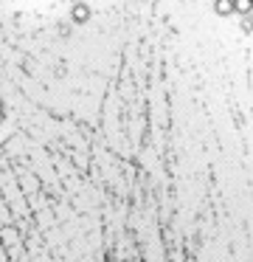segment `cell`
<instances>
[{"label": "cell", "instance_id": "cell-1", "mask_svg": "<svg viewBox=\"0 0 253 262\" xmlns=\"http://www.w3.org/2000/svg\"><path fill=\"white\" fill-rule=\"evenodd\" d=\"M234 14H239V17H250L253 14V0H234Z\"/></svg>", "mask_w": 253, "mask_h": 262}, {"label": "cell", "instance_id": "cell-2", "mask_svg": "<svg viewBox=\"0 0 253 262\" xmlns=\"http://www.w3.org/2000/svg\"><path fill=\"white\" fill-rule=\"evenodd\" d=\"M214 12H217L219 17L234 14V0H214Z\"/></svg>", "mask_w": 253, "mask_h": 262}, {"label": "cell", "instance_id": "cell-3", "mask_svg": "<svg viewBox=\"0 0 253 262\" xmlns=\"http://www.w3.org/2000/svg\"><path fill=\"white\" fill-rule=\"evenodd\" d=\"M242 29H245V31H253V23H250V17H242Z\"/></svg>", "mask_w": 253, "mask_h": 262}]
</instances>
